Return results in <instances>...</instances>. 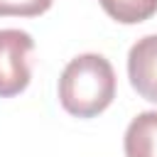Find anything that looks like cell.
<instances>
[{
	"label": "cell",
	"instance_id": "6da1fadb",
	"mask_svg": "<svg viewBox=\"0 0 157 157\" xmlns=\"http://www.w3.org/2000/svg\"><path fill=\"white\" fill-rule=\"evenodd\" d=\"M115 98V71L101 54L74 56L59 78V103L69 115L96 118Z\"/></svg>",
	"mask_w": 157,
	"mask_h": 157
},
{
	"label": "cell",
	"instance_id": "7a4b0ae2",
	"mask_svg": "<svg viewBox=\"0 0 157 157\" xmlns=\"http://www.w3.org/2000/svg\"><path fill=\"white\" fill-rule=\"evenodd\" d=\"M34 39L22 29H0V98L22 93L32 78Z\"/></svg>",
	"mask_w": 157,
	"mask_h": 157
},
{
	"label": "cell",
	"instance_id": "3957f363",
	"mask_svg": "<svg viewBox=\"0 0 157 157\" xmlns=\"http://www.w3.org/2000/svg\"><path fill=\"white\" fill-rule=\"evenodd\" d=\"M128 76L137 96L157 103V34H145L130 47Z\"/></svg>",
	"mask_w": 157,
	"mask_h": 157
},
{
	"label": "cell",
	"instance_id": "277c9868",
	"mask_svg": "<svg viewBox=\"0 0 157 157\" xmlns=\"http://www.w3.org/2000/svg\"><path fill=\"white\" fill-rule=\"evenodd\" d=\"M125 157H157V110L135 115L123 137Z\"/></svg>",
	"mask_w": 157,
	"mask_h": 157
},
{
	"label": "cell",
	"instance_id": "5b68a950",
	"mask_svg": "<svg viewBox=\"0 0 157 157\" xmlns=\"http://www.w3.org/2000/svg\"><path fill=\"white\" fill-rule=\"evenodd\" d=\"M108 17L120 25H137L157 12V0H98Z\"/></svg>",
	"mask_w": 157,
	"mask_h": 157
},
{
	"label": "cell",
	"instance_id": "8992f818",
	"mask_svg": "<svg viewBox=\"0 0 157 157\" xmlns=\"http://www.w3.org/2000/svg\"><path fill=\"white\" fill-rule=\"evenodd\" d=\"M54 0H0V17H39Z\"/></svg>",
	"mask_w": 157,
	"mask_h": 157
}]
</instances>
